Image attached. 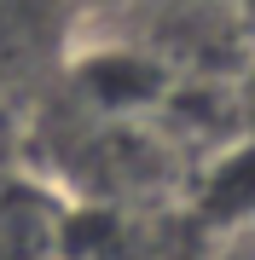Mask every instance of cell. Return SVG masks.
<instances>
[{
  "instance_id": "1",
  "label": "cell",
  "mask_w": 255,
  "mask_h": 260,
  "mask_svg": "<svg viewBox=\"0 0 255 260\" xmlns=\"http://www.w3.org/2000/svg\"><path fill=\"white\" fill-rule=\"evenodd\" d=\"M255 208V150H244L238 162L220 168V179H215V191H209V214H244Z\"/></svg>"
}]
</instances>
